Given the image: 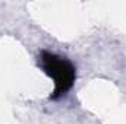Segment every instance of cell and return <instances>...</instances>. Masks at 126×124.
I'll list each match as a JSON object with an SVG mask.
<instances>
[{
	"label": "cell",
	"mask_w": 126,
	"mask_h": 124,
	"mask_svg": "<svg viewBox=\"0 0 126 124\" xmlns=\"http://www.w3.org/2000/svg\"><path fill=\"white\" fill-rule=\"evenodd\" d=\"M38 67L54 80V89L50 101H57L69 92L76 80V67L69 59L41 50L38 56Z\"/></svg>",
	"instance_id": "cell-1"
}]
</instances>
